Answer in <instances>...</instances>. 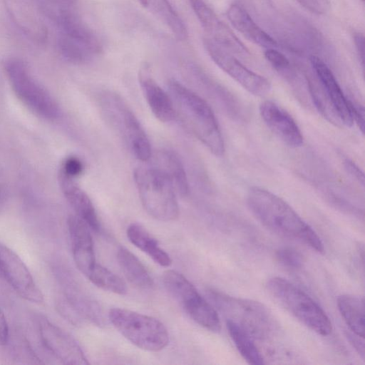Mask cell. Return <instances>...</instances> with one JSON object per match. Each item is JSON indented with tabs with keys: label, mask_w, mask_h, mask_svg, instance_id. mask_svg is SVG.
I'll return each mask as SVG.
<instances>
[{
	"label": "cell",
	"mask_w": 365,
	"mask_h": 365,
	"mask_svg": "<svg viewBox=\"0 0 365 365\" xmlns=\"http://www.w3.org/2000/svg\"><path fill=\"white\" fill-rule=\"evenodd\" d=\"M163 24L179 40H186L187 30L184 21L168 0H135Z\"/></svg>",
	"instance_id": "7402d4cb"
},
{
	"label": "cell",
	"mask_w": 365,
	"mask_h": 365,
	"mask_svg": "<svg viewBox=\"0 0 365 365\" xmlns=\"http://www.w3.org/2000/svg\"><path fill=\"white\" fill-rule=\"evenodd\" d=\"M23 0H9L7 6L15 23L28 37L38 42L46 40L45 26Z\"/></svg>",
	"instance_id": "44dd1931"
},
{
	"label": "cell",
	"mask_w": 365,
	"mask_h": 365,
	"mask_svg": "<svg viewBox=\"0 0 365 365\" xmlns=\"http://www.w3.org/2000/svg\"><path fill=\"white\" fill-rule=\"evenodd\" d=\"M126 235L133 245L148 255L155 263L165 267L171 265L172 259L169 255L142 225L137 223L130 225Z\"/></svg>",
	"instance_id": "603a6c76"
},
{
	"label": "cell",
	"mask_w": 365,
	"mask_h": 365,
	"mask_svg": "<svg viewBox=\"0 0 365 365\" xmlns=\"http://www.w3.org/2000/svg\"><path fill=\"white\" fill-rule=\"evenodd\" d=\"M57 46L61 56L76 64L87 63L101 51V44L94 34H72L58 32Z\"/></svg>",
	"instance_id": "e0dca14e"
},
{
	"label": "cell",
	"mask_w": 365,
	"mask_h": 365,
	"mask_svg": "<svg viewBox=\"0 0 365 365\" xmlns=\"http://www.w3.org/2000/svg\"><path fill=\"white\" fill-rule=\"evenodd\" d=\"M133 177L142 205L150 216L163 222L178 217L177 194L160 171L153 167L139 168Z\"/></svg>",
	"instance_id": "5b68a950"
},
{
	"label": "cell",
	"mask_w": 365,
	"mask_h": 365,
	"mask_svg": "<svg viewBox=\"0 0 365 365\" xmlns=\"http://www.w3.org/2000/svg\"><path fill=\"white\" fill-rule=\"evenodd\" d=\"M83 170V164L81 160L73 156L67 158L62 165L61 172L68 177L76 178Z\"/></svg>",
	"instance_id": "836d02e7"
},
{
	"label": "cell",
	"mask_w": 365,
	"mask_h": 365,
	"mask_svg": "<svg viewBox=\"0 0 365 365\" xmlns=\"http://www.w3.org/2000/svg\"><path fill=\"white\" fill-rule=\"evenodd\" d=\"M246 201L252 215L270 231L299 241L319 253L324 252V244L315 230L281 197L265 189L252 187Z\"/></svg>",
	"instance_id": "6da1fadb"
},
{
	"label": "cell",
	"mask_w": 365,
	"mask_h": 365,
	"mask_svg": "<svg viewBox=\"0 0 365 365\" xmlns=\"http://www.w3.org/2000/svg\"><path fill=\"white\" fill-rule=\"evenodd\" d=\"M259 113L267 126L284 144L292 148L303 145V135L297 123L276 103L272 101L262 102Z\"/></svg>",
	"instance_id": "4fadbf2b"
},
{
	"label": "cell",
	"mask_w": 365,
	"mask_h": 365,
	"mask_svg": "<svg viewBox=\"0 0 365 365\" xmlns=\"http://www.w3.org/2000/svg\"><path fill=\"white\" fill-rule=\"evenodd\" d=\"M181 306L190 317L201 327L213 332L220 330L221 324L217 311L199 292Z\"/></svg>",
	"instance_id": "d4e9b609"
},
{
	"label": "cell",
	"mask_w": 365,
	"mask_h": 365,
	"mask_svg": "<svg viewBox=\"0 0 365 365\" xmlns=\"http://www.w3.org/2000/svg\"><path fill=\"white\" fill-rule=\"evenodd\" d=\"M227 16L232 25L248 40L262 47L275 48V40L260 28L240 4L230 6Z\"/></svg>",
	"instance_id": "d6986e66"
},
{
	"label": "cell",
	"mask_w": 365,
	"mask_h": 365,
	"mask_svg": "<svg viewBox=\"0 0 365 365\" xmlns=\"http://www.w3.org/2000/svg\"><path fill=\"white\" fill-rule=\"evenodd\" d=\"M267 288L274 299L304 326L324 336L331 333V322L326 312L295 284L274 277L268 280Z\"/></svg>",
	"instance_id": "277c9868"
},
{
	"label": "cell",
	"mask_w": 365,
	"mask_h": 365,
	"mask_svg": "<svg viewBox=\"0 0 365 365\" xmlns=\"http://www.w3.org/2000/svg\"><path fill=\"white\" fill-rule=\"evenodd\" d=\"M207 296L225 317L245 330L254 339L266 340L277 331V324L270 311L262 303L237 298L209 289Z\"/></svg>",
	"instance_id": "3957f363"
},
{
	"label": "cell",
	"mask_w": 365,
	"mask_h": 365,
	"mask_svg": "<svg viewBox=\"0 0 365 365\" xmlns=\"http://www.w3.org/2000/svg\"><path fill=\"white\" fill-rule=\"evenodd\" d=\"M347 173L358 181L362 186L364 185V175L361 169L351 160L346 159L344 162Z\"/></svg>",
	"instance_id": "8d00e7d4"
},
{
	"label": "cell",
	"mask_w": 365,
	"mask_h": 365,
	"mask_svg": "<svg viewBox=\"0 0 365 365\" xmlns=\"http://www.w3.org/2000/svg\"><path fill=\"white\" fill-rule=\"evenodd\" d=\"M108 319L118 331L137 347L159 351L169 343V334L158 319L123 308H113Z\"/></svg>",
	"instance_id": "8992f818"
},
{
	"label": "cell",
	"mask_w": 365,
	"mask_h": 365,
	"mask_svg": "<svg viewBox=\"0 0 365 365\" xmlns=\"http://www.w3.org/2000/svg\"><path fill=\"white\" fill-rule=\"evenodd\" d=\"M153 167L171 183L177 195L186 196L189 184L184 166L178 155L170 150H161L154 155Z\"/></svg>",
	"instance_id": "ffe728a7"
},
{
	"label": "cell",
	"mask_w": 365,
	"mask_h": 365,
	"mask_svg": "<svg viewBox=\"0 0 365 365\" xmlns=\"http://www.w3.org/2000/svg\"><path fill=\"white\" fill-rule=\"evenodd\" d=\"M118 264L128 281L141 289L153 287V281L148 271L131 252L125 247H120L117 252Z\"/></svg>",
	"instance_id": "cb8c5ba5"
},
{
	"label": "cell",
	"mask_w": 365,
	"mask_h": 365,
	"mask_svg": "<svg viewBox=\"0 0 365 365\" xmlns=\"http://www.w3.org/2000/svg\"><path fill=\"white\" fill-rule=\"evenodd\" d=\"M163 282L168 293L181 305L197 292L182 274L168 269L163 274Z\"/></svg>",
	"instance_id": "83f0119b"
},
{
	"label": "cell",
	"mask_w": 365,
	"mask_h": 365,
	"mask_svg": "<svg viewBox=\"0 0 365 365\" xmlns=\"http://www.w3.org/2000/svg\"><path fill=\"white\" fill-rule=\"evenodd\" d=\"M98 288L123 295L127 292L125 282L106 267L96 263L86 277Z\"/></svg>",
	"instance_id": "f1b7e54d"
},
{
	"label": "cell",
	"mask_w": 365,
	"mask_h": 365,
	"mask_svg": "<svg viewBox=\"0 0 365 365\" xmlns=\"http://www.w3.org/2000/svg\"><path fill=\"white\" fill-rule=\"evenodd\" d=\"M59 184L62 192L76 216L88 227L96 232L100 230V222L95 207L88 195L76 182L75 178L67 176L60 171Z\"/></svg>",
	"instance_id": "ac0fdd59"
},
{
	"label": "cell",
	"mask_w": 365,
	"mask_h": 365,
	"mask_svg": "<svg viewBox=\"0 0 365 365\" xmlns=\"http://www.w3.org/2000/svg\"><path fill=\"white\" fill-rule=\"evenodd\" d=\"M175 115L213 155L222 156L225 144L216 117L208 103L175 80L168 82Z\"/></svg>",
	"instance_id": "7a4b0ae2"
},
{
	"label": "cell",
	"mask_w": 365,
	"mask_h": 365,
	"mask_svg": "<svg viewBox=\"0 0 365 365\" xmlns=\"http://www.w3.org/2000/svg\"><path fill=\"white\" fill-rule=\"evenodd\" d=\"M226 326L237 350L248 364L255 365L264 364L263 356L250 334L231 321L226 320Z\"/></svg>",
	"instance_id": "4316f807"
},
{
	"label": "cell",
	"mask_w": 365,
	"mask_h": 365,
	"mask_svg": "<svg viewBox=\"0 0 365 365\" xmlns=\"http://www.w3.org/2000/svg\"><path fill=\"white\" fill-rule=\"evenodd\" d=\"M0 277L26 301L37 304L43 302V295L25 263L1 242Z\"/></svg>",
	"instance_id": "30bf717a"
},
{
	"label": "cell",
	"mask_w": 365,
	"mask_h": 365,
	"mask_svg": "<svg viewBox=\"0 0 365 365\" xmlns=\"http://www.w3.org/2000/svg\"><path fill=\"white\" fill-rule=\"evenodd\" d=\"M308 86L312 100L318 110L331 123H335L337 125L342 124L336 110L325 93L322 85H318L309 80Z\"/></svg>",
	"instance_id": "f546056e"
},
{
	"label": "cell",
	"mask_w": 365,
	"mask_h": 365,
	"mask_svg": "<svg viewBox=\"0 0 365 365\" xmlns=\"http://www.w3.org/2000/svg\"><path fill=\"white\" fill-rule=\"evenodd\" d=\"M203 42L215 63L249 93L264 96L270 92L271 83L266 78L247 68L231 52L212 40L205 37Z\"/></svg>",
	"instance_id": "9c48e42d"
},
{
	"label": "cell",
	"mask_w": 365,
	"mask_h": 365,
	"mask_svg": "<svg viewBox=\"0 0 365 365\" xmlns=\"http://www.w3.org/2000/svg\"><path fill=\"white\" fill-rule=\"evenodd\" d=\"M298 3L310 12L322 15L324 14L329 9V0H297Z\"/></svg>",
	"instance_id": "e575fe53"
},
{
	"label": "cell",
	"mask_w": 365,
	"mask_h": 365,
	"mask_svg": "<svg viewBox=\"0 0 365 365\" xmlns=\"http://www.w3.org/2000/svg\"><path fill=\"white\" fill-rule=\"evenodd\" d=\"M40 11L53 23L74 11V0H34Z\"/></svg>",
	"instance_id": "4dcf8cb0"
},
{
	"label": "cell",
	"mask_w": 365,
	"mask_h": 365,
	"mask_svg": "<svg viewBox=\"0 0 365 365\" xmlns=\"http://www.w3.org/2000/svg\"><path fill=\"white\" fill-rule=\"evenodd\" d=\"M190 6L205 31V37L230 52L247 55L249 50L233 31L222 21L204 0H189Z\"/></svg>",
	"instance_id": "7c38bea8"
},
{
	"label": "cell",
	"mask_w": 365,
	"mask_h": 365,
	"mask_svg": "<svg viewBox=\"0 0 365 365\" xmlns=\"http://www.w3.org/2000/svg\"><path fill=\"white\" fill-rule=\"evenodd\" d=\"M100 105L105 115L118 129L136 158H151L150 141L140 121L128 105L116 94L103 93Z\"/></svg>",
	"instance_id": "ba28073f"
},
{
	"label": "cell",
	"mask_w": 365,
	"mask_h": 365,
	"mask_svg": "<svg viewBox=\"0 0 365 365\" xmlns=\"http://www.w3.org/2000/svg\"><path fill=\"white\" fill-rule=\"evenodd\" d=\"M350 111L353 121L355 122L359 128L361 132L364 133V115L362 106L354 103L349 100Z\"/></svg>",
	"instance_id": "d590c367"
},
{
	"label": "cell",
	"mask_w": 365,
	"mask_h": 365,
	"mask_svg": "<svg viewBox=\"0 0 365 365\" xmlns=\"http://www.w3.org/2000/svg\"><path fill=\"white\" fill-rule=\"evenodd\" d=\"M337 307L349 330L364 337V299L353 294H342L337 298Z\"/></svg>",
	"instance_id": "484cf974"
},
{
	"label": "cell",
	"mask_w": 365,
	"mask_h": 365,
	"mask_svg": "<svg viewBox=\"0 0 365 365\" xmlns=\"http://www.w3.org/2000/svg\"><path fill=\"white\" fill-rule=\"evenodd\" d=\"M138 78L144 97L154 115L163 123L173 120L176 115L173 101L153 79L147 65L140 68Z\"/></svg>",
	"instance_id": "2e32d148"
},
{
	"label": "cell",
	"mask_w": 365,
	"mask_h": 365,
	"mask_svg": "<svg viewBox=\"0 0 365 365\" xmlns=\"http://www.w3.org/2000/svg\"><path fill=\"white\" fill-rule=\"evenodd\" d=\"M9 339V326L6 317L0 307V345L6 344Z\"/></svg>",
	"instance_id": "f35d334b"
},
{
	"label": "cell",
	"mask_w": 365,
	"mask_h": 365,
	"mask_svg": "<svg viewBox=\"0 0 365 365\" xmlns=\"http://www.w3.org/2000/svg\"><path fill=\"white\" fill-rule=\"evenodd\" d=\"M310 62L319 82L331 102L342 124L351 127L354 121L350 111L349 100L344 96L333 73L327 65L317 56H312Z\"/></svg>",
	"instance_id": "9a60e30c"
},
{
	"label": "cell",
	"mask_w": 365,
	"mask_h": 365,
	"mask_svg": "<svg viewBox=\"0 0 365 365\" xmlns=\"http://www.w3.org/2000/svg\"><path fill=\"white\" fill-rule=\"evenodd\" d=\"M346 336L357 353L361 356L362 359H364V337H361L353 333L350 330L346 332Z\"/></svg>",
	"instance_id": "74e56055"
},
{
	"label": "cell",
	"mask_w": 365,
	"mask_h": 365,
	"mask_svg": "<svg viewBox=\"0 0 365 365\" xmlns=\"http://www.w3.org/2000/svg\"><path fill=\"white\" fill-rule=\"evenodd\" d=\"M4 68L13 91L32 111L48 119L58 116L59 109L56 101L34 78L22 60L9 58L4 63Z\"/></svg>",
	"instance_id": "52a82bcc"
},
{
	"label": "cell",
	"mask_w": 365,
	"mask_h": 365,
	"mask_svg": "<svg viewBox=\"0 0 365 365\" xmlns=\"http://www.w3.org/2000/svg\"><path fill=\"white\" fill-rule=\"evenodd\" d=\"M361 1L362 2H364V0H361Z\"/></svg>",
	"instance_id": "60d3db41"
},
{
	"label": "cell",
	"mask_w": 365,
	"mask_h": 365,
	"mask_svg": "<svg viewBox=\"0 0 365 365\" xmlns=\"http://www.w3.org/2000/svg\"><path fill=\"white\" fill-rule=\"evenodd\" d=\"M68 227L75 264L87 277L96 264L91 229L76 215L68 217Z\"/></svg>",
	"instance_id": "5bb4252c"
},
{
	"label": "cell",
	"mask_w": 365,
	"mask_h": 365,
	"mask_svg": "<svg viewBox=\"0 0 365 365\" xmlns=\"http://www.w3.org/2000/svg\"><path fill=\"white\" fill-rule=\"evenodd\" d=\"M354 44L358 53V56L364 68V37L361 33H355L354 35Z\"/></svg>",
	"instance_id": "ab89813d"
},
{
	"label": "cell",
	"mask_w": 365,
	"mask_h": 365,
	"mask_svg": "<svg viewBox=\"0 0 365 365\" xmlns=\"http://www.w3.org/2000/svg\"><path fill=\"white\" fill-rule=\"evenodd\" d=\"M39 333L43 346L61 363L78 365L89 364L77 341L66 331L46 318L39 321Z\"/></svg>",
	"instance_id": "8fae6325"
},
{
	"label": "cell",
	"mask_w": 365,
	"mask_h": 365,
	"mask_svg": "<svg viewBox=\"0 0 365 365\" xmlns=\"http://www.w3.org/2000/svg\"><path fill=\"white\" fill-rule=\"evenodd\" d=\"M264 56L267 61L277 71H284L289 67L288 58L274 48H267Z\"/></svg>",
	"instance_id": "d6a6232c"
},
{
	"label": "cell",
	"mask_w": 365,
	"mask_h": 365,
	"mask_svg": "<svg viewBox=\"0 0 365 365\" xmlns=\"http://www.w3.org/2000/svg\"><path fill=\"white\" fill-rule=\"evenodd\" d=\"M277 261L284 267L297 269L302 267L303 257L299 252L292 247H281L276 252Z\"/></svg>",
	"instance_id": "1f68e13d"
}]
</instances>
